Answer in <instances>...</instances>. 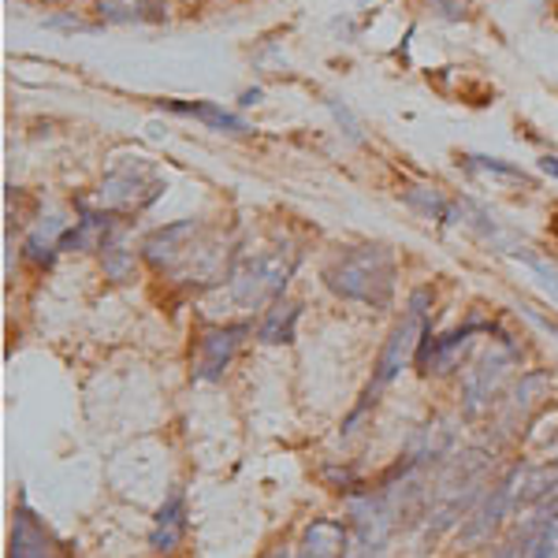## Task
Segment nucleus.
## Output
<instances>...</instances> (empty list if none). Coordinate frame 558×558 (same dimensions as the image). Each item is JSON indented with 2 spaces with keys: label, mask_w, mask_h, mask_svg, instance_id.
<instances>
[{
  "label": "nucleus",
  "mask_w": 558,
  "mask_h": 558,
  "mask_svg": "<svg viewBox=\"0 0 558 558\" xmlns=\"http://www.w3.org/2000/svg\"><path fill=\"white\" fill-rule=\"evenodd\" d=\"M518 476H521V470H510L492 492H484V499L470 510V518H465V525H462V544H470V547L473 544H488L495 529L502 525V518L514 510Z\"/></svg>",
  "instance_id": "9"
},
{
  "label": "nucleus",
  "mask_w": 558,
  "mask_h": 558,
  "mask_svg": "<svg viewBox=\"0 0 558 558\" xmlns=\"http://www.w3.org/2000/svg\"><path fill=\"white\" fill-rule=\"evenodd\" d=\"M165 191L157 175L149 172H134V168H123V172H112L97 191V205L105 213L120 216V213H142L149 202H157V194Z\"/></svg>",
  "instance_id": "7"
},
{
  "label": "nucleus",
  "mask_w": 558,
  "mask_h": 558,
  "mask_svg": "<svg viewBox=\"0 0 558 558\" xmlns=\"http://www.w3.org/2000/svg\"><path fill=\"white\" fill-rule=\"evenodd\" d=\"M328 108L336 112V120H339V128H347V134L354 142H362V128H357V120L350 116V108L347 105H339V101H328Z\"/></svg>",
  "instance_id": "24"
},
{
  "label": "nucleus",
  "mask_w": 558,
  "mask_h": 558,
  "mask_svg": "<svg viewBox=\"0 0 558 558\" xmlns=\"http://www.w3.org/2000/svg\"><path fill=\"white\" fill-rule=\"evenodd\" d=\"M492 458L484 451H465L454 454V462L439 473V481L432 484V507H428V536L451 529L458 518L470 514L473 502L484 499V484H488Z\"/></svg>",
  "instance_id": "2"
},
{
  "label": "nucleus",
  "mask_w": 558,
  "mask_h": 558,
  "mask_svg": "<svg viewBox=\"0 0 558 558\" xmlns=\"http://www.w3.org/2000/svg\"><path fill=\"white\" fill-rule=\"evenodd\" d=\"M260 558H291V555H287L283 547H276V551H268V555H260Z\"/></svg>",
  "instance_id": "27"
},
{
  "label": "nucleus",
  "mask_w": 558,
  "mask_h": 558,
  "mask_svg": "<svg viewBox=\"0 0 558 558\" xmlns=\"http://www.w3.org/2000/svg\"><path fill=\"white\" fill-rule=\"evenodd\" d=\"M302 558H305V555H302Z\"/></svg>",
  "instance_id": "28"
},
{
  "label": "nucleus",
  "mask_w": 558,
  "mask_h": 558,
  "mask_svg": "<svg viewBox=\"0 0 558 558\" xmlns=\"http://www.w3.org/2000/svg\"><path fill=\"white\" fill-rule=\"evenodd\" d=\"M529 317H533V320L539 324V328L551 331V336H558V320H547V317H539V313H529Z\"/></svg>",
  "instance_id": "26"
},
{
  "label": "nucleus",
  "mask_w": 558,
  "mask_h": 558,
  "mask_svg": "<svg viewBox=\"0 0 558 558\" xmlns=\"http://www.w3.org/2000/svg\"><path fill=\"white\" fill-rule=\"evenodd\" d=\"M510 365H514V350H488L465 376V417H481L499 395L502 380H507Z\"/></svg>",
  "instance_id": "10"
},
{
  "label": "nucleus",
  "mask_w": 558,
  "mask_h": 558,
  "mask_svg": "<svg viewBox=\"0 0 558 558\" xmlns=\"http://www.w3.org/2000/svg\"><path fill=\"white\" fill-rule=\"evenodd\" d=\"M350 544V533L343 521L336 518H317L305 525L302 533V555L305 558H343Z\"/></svg>",
  "instance_id": "15"
},
{
  "label": "nucleus",
  "mask_w": 558,
  "mask_h": 558,
  "mask_svg": "<svg viewBox=\"0 0 558 558\" xmlns=\"http://www.w3.org/2000/svg\"><path fill=\"white\" fill-rule=\"evenodd\" d=\"M68 235V223L60 220V216H52V220H45L41 228L31 231V239H26V260H34V265H52V257L64 254L60 250V242Z\"/></svg>",
  "instance_id": "20"
},
{
  "label": "nucleus",
  "mask_w": 558,
  "mask_h": 558,
  "mask_svg": "<svg viewBox=\"0 0 558 558\" xmlns=\"http://www.w3.org/2000/svg\"><path fill=\"white\" fill-rule=\"evenodd\" d=\"M395 279H399V265L387 246H354L331 257L324 268V283L331 294L373 305V310H387L395 302Z\"/></svg>",
  "instance_id": "1"
},
{
  "label": "nucleus",
  "mask_w": 558,
  "mask_h": 558,
  "mask_svg": "<svg viewBox=\"0 0 558 558\" xmlns=\"http://www.w3.org/2000/svg\"><path fill=\"white\" fill-rule=\"evenodd\" d=\"M492 558H558V521H525Z\"/></svg>",
  "instance_id": "13"
},
{
  "label": "nucleus",
  "mask_w": 558,
  "mask_h": 558,
  "mask_svg": "<svg viewBox=\"0 0 558 558\" xmlns=\"http://www.w3.org/2000/svg\"><path fill=\"white\" fill-rule=\"evenodd\" d=\"M294 265H299V257L283 254V250L246 257L242 265H235V272L228 276L223 299L231 305H239V310H257L260 302H279L287 291V279H291Z\"/></svg>",
  "instance_id": "4"
},
{
  "label": "nucleus",
  "mask_w": 558,
  "mask_h": 558,
  "mask_svg": "<svg viewBox=\"0 0 558 558\" xmlns=\"http://www.w3.org/2000/svg\"><path fill=\"white\" fill-rule=\"evenodd\" d=\"M101 265H105V276L116 279V283H128L134 276V254L131 250H123L120 242H112V246L101 250Z\"/></svg>",
  "instance_id": "22"
},
{
  "label": "nucleus",
  "mask_w": 558,
  "mask_h": 558,
  "mask_svg": "<svg viewBox=\"0 0 558 558\" xmlns=\"http://www.w3.org/2000/svg\"><path fill=\"white\" fill-rule=\"evenodd\" d=\"M160 108L179 112V116H194V120H202L205 128H213V131H228V134H246L250 131V123L242 120V116L228 112V108H220L213 101H160Z\"/></svg>",
  "instance_id": "16"
},
{
  "label": "nucleus",
  "mask_w": 558,
  "mask_h": 558,
  "mask_svg": "<svg viewBox=\"0 0 558 558\" xmlns=\"http://www.w3.org/2000/svg\"><path fill=\"white\" fill-rule=\"evenodd\" d=\"M547 391H551V376H547V373H529L525 380L518 384L514 399H510V407H507V417H502L507 432L514 428L518 421H529V413H533L539 402L547 399Z\"/></svg>",
  "instance_id": "19"
},
{
  "label": "nucleus",
  "mask_w": 558,
  "mask_h": 558,
  "mask_svg": "<svg viewBox=\"0 0 558 558\" xmlns=\"http://www.w3.org/2000/svg\"><path fill=\"white\" fill-rule=\"evenodd\" d=\"M250 336V324H220V328H205L194 347V380H220L228 373L231 357L239 354L242 339Z\"/></svg>",
  "instance_id": "8"
},
{
  "label": "nucleus",
  "mask_w": 558,
  "mask_h": 558,
  "mask_svg": "<svg viewBox=\"0 0 558 558\" xmlns=\"http://www.w3.org/2000/svg\"><path fill=\"white\" fill-rule=\"evenodd\" d=\"M407 205H413L417 213H425V216H432V220H444V223H458L462 220V205H454V202H447L444 194L436 191V186H410L407 194Z\"/></svg>",
  "instance_id": "21"
},
{
  "label": "nucleus",
  "mask_w": 558,
  "mask_h": 558,
  "mask_svg": "<svg viewBox=\"0 0 558 558\" xmlns=\"http://www.w3.org/2000/svg\"><path fill=\"white\" fill-rule=\"evenodd\" d=\"M101 23L131 26V23H157L165 20V0H97Z\"/></svg>",
  "instance_id": "17"
},
{
  "label": "nucleus",
  "mask_w": 558,
  "mask_h": 558,
  "mask_svg": "<svg viewBox=\"0 0 558 558\" xmlns=\"http://www.w3.org/2000/svg\"><path fill=\"white\" fill-rule=\"evenodd\" d=\"M186 536V495L172 492L165 499V507L157 510V521H153V533H149V547L160 555H172Z\"/></svg>",
  "instance_id": "14"
},
{
  "label": "nucleus",
  "mask_w": 558,
  "mask_h": 558,
  "mask_svg": "<svg viewBox=\"0 0 558 558\" xmlns=\"http://www.w3.org/2000/svg\"><path fill=\"white\" fill-rule=\"evenodd\" d=\"M514 510L525 521H558V470H521Z\"/></svg>",
  "instance_id": "11"
},
{
  "label": "nucleus",
  "mask_w": 558,
  "mask_h": 558,
  "mask_svg": "<svg viewBox=\"0 0 558 558\" xmlns=\"http://www.w3.org/2000/svg\"><path fill=\"white\" fill-rule=\"evenodd\" d=\"M462 165L470 168V172H488V175H507V179H518V183H529V175L521 172L518 165H507V160L499 157H462Z\"/></svg>",
  "instance_id": "23"
},
{
  "label": "nucleus",
  "mask_w": 558,
  "mask_h": 558,
  "mask_svg": "<svg viewBox=\"0 0 558 558\" xmlns=\"http://www.w3.org/2000/svg\"><path fill=\"white\" fill-rule=\"evenodd\" d=\"M350 521H354L357 544H362L365 551H380L395 529H399L402 514L384 492H368V495H354V499H350Z\"/></svg>",
  "instance_id": "6"
},
{
  "label": "nucleus",
  "mask_w": 558,
  "mask_h": 558,
  "mask_svg": "<svg viewBox=\"0 0 558 558\" xmlns=\"http://www.w3.org/2000/svg\"><path fill=\"white\" fill-rule=\"evenodd\" d=\"M8 558H68L60 551L57 536L45 529V521L34 514L26 502H20L12 521V544H8Z\"/></svg>",
  "instance_id": "12"
},
{
  "label": "nucleus",
  "mask_w": 558,
  "mask_h": 558,
  "mask_svg": "<svg viewBox=\"0 0 558 558\" xmlns=\"http://www.w3.org/2000/svg\"><path fill=\"white\" fill-rule=\"evenodd\" d=\"M428 336H432V291H428V287H417V291L410 294L407 317L395 324V331L387 336V343L380 350L376 376H373V384H368V391H365V407H368V402H376L373 395L380 391V387L391 384L395 376H399L402 368H407L413 357L421 354V347H425Z\"/></svg>",
  "instance_id": "3"
},
{
  "label": "nucleus",
  "mask_w": 558,
  "mask_h": 558,
  "mask_svg": "<svg viewBox=\"0 0 558 558\" xmlns=\"http://www.w3.org/2000/svg\"><path fill=\"white\" fill-rule=\"evenodd\" d=\"M197 235H202V223L197 220L168 223V228H157L153 235H146V242H142V257H146L157 272H179L186 260L205 254V246L197 242Z\"/></svg>",
  "instance_id": "5"
},
{
  "label": "nucleus",
  "mask_w": 558,
  "mask_h": 558,
  "mask_svg": "<svg viewBox=\"0 0 558 558\" xmlns=\"http://www.w3.org/2000/svg\"><path fill=\"white\" fill-rule=\"evenodd\" d=\"M539 172H547V175L558 179V157H539Z\"/></svg>",
  "instance_id": "25"
},
{
  "label": "nucleus",
  "mask_w": 558,
  "mask_h": 558,
  "mask_svg": "<svg viewBox=\"0 0 558 558\" xmlns=\"http://www.w3.org/2000/svg\"><path fill=\"white\" fill-rule=\"evenodd\" d=\"M299 317H302V305L299 302H287V299L272 302V310H268L265 320L257 324V339H260V343H268V347L294 343V328H299Z\"/></svg>",
  "instance_id": "18"
}]
</instances>
